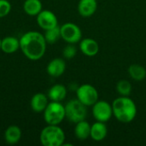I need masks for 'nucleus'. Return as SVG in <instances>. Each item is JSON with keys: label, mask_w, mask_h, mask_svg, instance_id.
Here are the masks:
<instances>
[{"label": "nucleus", "mask_w": 146, "mask_h": 146, "mask_svg": "<svg viewBox=\"0 0 146 146\" xmlns=\"http://www.w3.org/2000/svg\"><path fill=\"white\" fill-rule=\"evenodd\" d=\"M47 43L44 34L36 31H29L20 38V50L31 61L40 60L46 51Z\"/></svg>", "instance_id": "obj_1"}, {"label": "nucleus", "mask_w": 146, "mask_h": 146, "mask_svg": "<svg viewBox=\"0 0 146 146\" xmlns=\"http://www.w3.org/2000/svg\"><path fill=\"white\" fill-rule=\"evenodd\" d=\"M113 115L122 123H129L134 120L137 115V106L129 97L121 96L112 103Z\"/></svg>", "instance_id": "obj_2"}, {"label": "nucleus", "mask_w": 146, "mask_h": 146, "mask_svg": "<svg viewBox=\"0 0 146 146\" xmlns=\"http://www.w3.org/2000/svg\"><path fill=\"white\" fill-rule=\"evenodd\" d=\"M39 139L44 146H62L65 141V133L58 125H48L42 129Z\"/></svg>", "instance_id": "obj_3"}, {"label": "nucleus", "mask_w": 146, "mask_h": 146, "mask_svg": "<svg viewBox=\"0 0 146 146\" xmlns=\"http://www.w3.org/2000/svg\"><path fill=\"white\" fill-rule=\"evenodd\" d=\"M47 125H59L65 118V107L61 102H49L43 112Z\"/></svg>", "instance_id": "obj_4"}, {"label": "nucleus", "mask_w": 146, "mask_h": 146, "mask_svg": "<svg viewBox=\"0 0 146 146\" xmlns=\"http://www.w3.org/2000/svg\"><path fill=\"white\" fill-rule=\"evenodd\" d=\"M65 116L73 123H77L86 120L87 116V107L80 102L77 98L69 100L65 105Z\"/></svg>", "instance_id": "obj_5"}, {"label": "nucleus", "mask_w": 146, "mask_h": 146, "mask_svg": "<svg viewBox=\"0 0 146 146\" xmlns=\"http://www.w3.org/2000/svg\"><path fill=\"white\" fill-rule=\"evenodd\" d=\"M77 99L86 107L92 106L98 100V90L90 84H83L76 89Z\"/></svg>", "instance_id": "obj_6"}, {"label": "nucleus", "mask_w": 146, "mask_h": 146, "mask_svg": "<svg viewBox=\"0 0 146 146\" xmlns=\"http://www.w3.org/2000/svg\"><path fill=\"white\" fill-rule=\"evenodd\" d=\"M61 38L68 44H76L81 40L82 32L79 26L73 22H66L60 27Z\"/></svg>", "instance_id": "obj_7"}, {"label": "nucleus", "mask_w": 146, "mask_h": 146, "mask_svg": "<svg viewBox=\"0 0 146 146\" xmlns=\"http://www.w3.org/2000/svg\"><path fill=\"white\" fill-rule=\"evenodd\" d=\"M92 115L96 121L106 123L113 115L112 105L106 101L98 100L92 105Z\"/></svg>", "instance_id": "obj_8"}, {"label": "nucleus", "mask_w": 146, "mask_h": 146, "mask_svg": "<svg viewBox=\"0 0 146 146\" xmlns=\"http://www.w3.org/2000/svg\"><path fill=\"white\" fill-rule=\"evenodd\" d=\"M36 21L38 27L44 31L58 26L56 15L52 11L48 9H42L36 16Z\"/></svg>", "instance_id": "obj_9"}, {"label": "nucleus", "mask_w": 146, "mask_h": 146, "mask_svg": "<svg viewBox=\"0 0 146 146\" xmlns=\"http://www.w3.org/2000/svg\"><path fill=\"white\" fill-rule=\"evenodd\" d=\"M65 70H66V62L64 59L59 57L52 59L46 67L47 74L54 78L62 75Z\"/></svg>", "instance_id": "obj_10"}, {"label": "nucleus", "mask_w": 146, "mask_h": 146, "mask_svg": "<svg viewBox=\"0 0 146 146\" xmlns=\"http://www.w3.org/2000/svg\"><path fill=\"white\" fill-rule=\"evenodd\" d=\"M49 104V98L42 92L34 94L30 101L31 110L35 113H43Z\"/></svg>", "instance_id": "obj_11"}, {"label": "nucleus", "mask_w": 146, "mask_h": 146, "mask_svg": "<svg viewBox=\"0 0 146 146\" xmlns=\"http://www.w3.org/2000/svg\"><path fill=\"white\" fill-rule=\"evenodd\" d=\"M80 51L87 56H94L99 51L98 43L91 38H86L80 41Z\"/></svg>", "instance_id": "obj_12"}, {"label": "nucleus", "mask_w": 146, "mask_h": 146, "mask_svg": "<svg viewBox=\"0 0 146 146\" xmlns=\"http://www.w3.org/2000/svg\"><path fill=\"white\" fill-rule=\"evenodd\" d=\"M77 9L79 14L82 17L88 18L93 15L96 12L98 9V2L97 0H80Z\"/></svg>", "instance_id": "obj_13"}, {"label": "nucleus", "mask_w": 146, "mask_h": 146, "mask_svg": "<svg viewBox=\"0 0 146 146\" xmlns=\"http://www.w3.org/2000/svg\"><path fill=\"white\" fill-rule=\"evenodd\" d=\"M108 134V128L105 125V122L96 121L92 125H91V133L90 137L92 139L97 142L103 141Z\"/></svg>", "instance_id": "obj_14"}, {"label": "nucleus", "mask_w": 146, "mask_h": 146, "mask_svg": "<svg viewBox=\"0 0 146 146\" xmlns=\"http://www.w3.org/2000/svg\"><path fill=\"white\" fill-rule=\"evenodd\" d=\"M67 93L68 91L65 86L62 84H56L49 89L47 96L50 101L62 102L65 99Z\"/></svg>", "instance_id": "obj_15"}, {"label": "nucleus", "mask_w": 146, "mask_h": 146, "mask_svg": "<svg viewBox=\"0 0 146 146\" xmlns=\"http://www.w3.org/2000/svg\"><path fill=\"white\" fill-rule=\"evenodd\" d=\"M21 129L16 125L9 126L4 132L5 142L9 145H15L21 139Z\"/></svg>", "instance_id": "obj_16"}, {"label": "nucleus", "mask_w": 146, "mask_h": 146, "mask_svg": "<svg viewBox=\"0 0 146 146\" xmlns=\"http://www.w3.org/2000/svg\"><path fill=\"white\" fill-rule=\"evenodd\" d=\"M20 49V39L13 37L7 36L2 39L1 50L6 54H12Z\"/></svg>", "instance_id": "obj_17"}, {"label": "nucleus", "mask_w": 146, "mask_h": 146, "mask_svg": "<svg viewBox=\"0 0 146 146\" xmlns=\"http://www.w3.org/2000/svg\"><path fill=\"white\" fill-rule=\"evenodd\" d=\"M90 133H91V125L86 120L75 123L74 135L78 139L81 141L87 139L90 137Z\"/></svg>", "instance_id": "obj_18"}, {"label": "nucleus", "mask_w": 146, "mask_h": 146, "mask_svg": "<svg viewBox=\"0 0 146 146\" xmlns=\"http://www.w3.org/2000/svg\"><path fill=\"white\" fill-rule=\"evenodd\" d=\"M43 9V5L40 0H26L23 3L24 12L30 16H37Z\"/></svg>", "instance_id": "obj_19"}, {"label": "nucleus", "mask_w": 146, "mask_h": 146, "mask_svg": "<svg viewBox=\"0 0 146 146\" xmlns=\"http://www.w3.org/2000/svg\"><path fill=\"white\" fill-rule=\"evenodd\" d=\"M129 76L136 81H142L146 77V69L140 64H131L128 68Z\"/></svg>", "instance_id": "obj_20"}, {"label": "nucleus", "mask_w": 146, "mask_h": 146, "mask_svg": "<svg viewBox=\"0 0 146 146\" xmlns=\"http://www.w3.org/2000/svg\"><path fill=\"white\" fill-rule=\"evenodd\" d=\"M44 38L47 44H53L61 38V28L59 26L47 29L44 32Z\"/></svg>", "instance_id": "obj_21"}, {"label": "nucleus", "mask_w": 146, "mask_h": 146, "mask_svg": "<svg viewBox=\"0 0 146 146\" xmlns=\"http://www.w3.org/2000/svg\"><path fill=\"white\" fill-rule=\"evenodd\" d=\"M116 92L124 97H129L132 92V85L127 80H121L116 84Z\"/></svg>", "instance_id": "obj_22"}, {"label": "nucleus", "mask_w": 146, "mask_h": 146, "mask_svg": "<svg viewBox=\"0 0 146 146\" xmlns=\"http://www.w3.org/2000/svg\"><path fill=\"white\" fill-rule=\"evenodd\" d=\"M77 54V48L74 44H68L62 50V56L66 59H73Z\"/></svg>", "instance_id": "obj_23"}, {"label": "nucleus", "mask_w": 146, "mask_h": 146, "mask_svg": "<svg viewBox=\"0 0 146 146\" xmlns=\"http://www.w3.org/2000/svg\"><path fill=\"white\" fill-rule=\"evenodd\" d=\"M11 10V3L8 0H0V18L7 16Z\"/></svg>", "instance_id": "obj_24"}, {"label": "nucleus", "mask_w": 146, "mask_h": 146, "mask_svg": "<svg viewBox=\"0 0 146 146\" xmlns=\"http://www.w3.org/2000/svg\"><path fill=\"white\" fill-rule=\"evenodd\" d=\"M1 45H2V39L0 38V50H1Z\"/></svg>", "instance_id": "obj_25"}]
</instances>
